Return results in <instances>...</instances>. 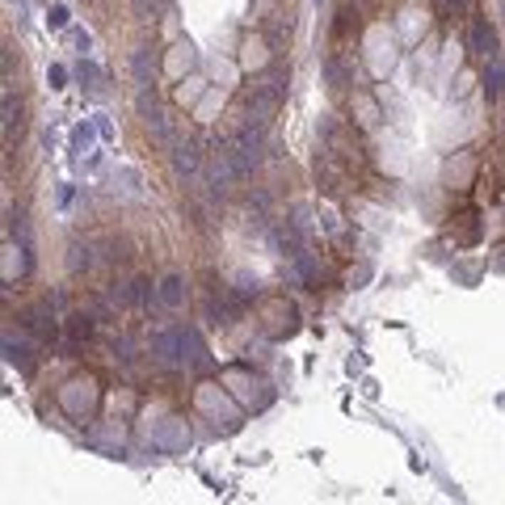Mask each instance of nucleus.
I'll return each instance as SVG.
<instances>
[{"mask_svg": "<svg viewBox=\"0 0 505 505\" xmlns=\"http://www.w3.org/2000/svg\"><path fill=\"white\" fill-rule=\"evenodd\" d=\"M282 93H286V80H282V76H261V80H253V89L244 93V101H249V123H253V127H266V123L274 118L278 105H282Z\"/></svg>", "mask_w": 505, "mask_h": 505, "instance_id": "obj_1", "label": "nucleus"}, {"mask_svg": "<svg viewBox=\"0 0 505 505\" xmlns=\"http://www.w3.org/2000/svg\"><path fill=\"white\" fill-rule=\"evenodd\" d=\"M169 152H173V169H177L182 177H198V173H202V156H198L194 143H173Z\"/></svg>", "mask_w": 505, "mask_h": 505, "instance_id": "obj_2", "label": "nucleus"}, {"mask_svg": "<svg viewBox=\"0 0 505 505\" xmlns=\"http://www.w3.org/2000/svg\"><path fill=\"white\" fill-rule=\"evenodd\" d=\"M177 341H182V333H160V337L152 341V354H156V363L173 367V363H177Z\"/></svg>", "mask_w": 505, "mask_h": 505, "instance_id": "obj_3", "label": "nucleus"}, {"mask_svg": "<svg viewBox=\"0 0 505 505\" xmlns=\"http://www.w3.org/2000/svg\"><path fill=\"white\" fill-rule=\"evenodd\" d=\"M160 299H165V303H169V308H182V278H165V282H160Z\"/></svg>", "mask_w": 505, "mask_h": 505, "instance_id": "obj_4", "label": "nucleus"}, {"mask_svg": "<svg viewBox=\"0 0 505 505\" xmlns=\"http://www.w3.org/2000/svg\"><path fill=\"white\" fill-rule=\"evenodd\" d=\"M147 68H152V63H147V51H135V55H131V72H135V85H139V89H147V85H152V80H147Z\"/></svg>", "mask_w": 505, "mask_h": 505, "instance_id": "obj_5", "label": "nucleus"}, {"mask_svg": "<svg viewBox=\"0 0 505 505\" xmlns=\"http://www.w3.org/2000/svg\"><path fill=\"white\" fill-rule=\"evenodd\" d=\"M472 46H476V55H493V51H497L493 34H489L484 26H476V30H472Z\"/></svg>", "mask_w": 505, "mask_h": 505, "instance_id": "obj_6", "label": "nucleus"}, {"mask_svg": "<svg viewBox=\"0 0 505 505\" xmlns=\"http://www.w3.org/2000/svg\"><path fill=\"white\" fill-rule=\"evenodd\" d=\"M89 333H93V321H89V316H72V324H68V337H72V341H85Z\"/></svg>", "mask_w": 505, "mask_h": 505, "instance_id": "obj_7", "label": "nucleus"}, {"mask_svg": "<svg viewBox=\"0 0 505 505\" xmlns=\"http://www.w3.org/2000/svg\"><path fill=\"white\" fill-rule=\"evenodd\" d=\"M68 21V9H51V26H63Z\"/></svg>", "mask_w": 505, "mask_h": 505, "instance_id": "obj_8", "label": "nucleus"}, {"mask_svg": "<svg viewBox=\"0 0 505 505\" xmlns=\"http://www.w3.org/2000/svg\"><path fill=\"white\" fill-rule=\"evenodd\" d=\"M447 4H459V0H447Z\"/></svg>", "mask_w": 505, "mask_h": 505, "instance_id": "obj_9", "label": "nucleus"}]
</instances>
